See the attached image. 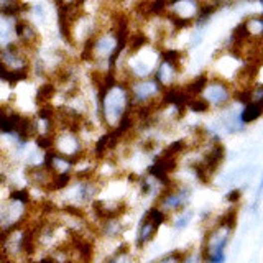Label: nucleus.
<instances>
[{"label": "nucleus", "instance_id": "3", "mask_svg": "<svg viewBox=\"0 0 263 263\" xmlns=\"http://www.w3.org/2000/svg\"><path fill=\"white\" fill-rule=\"evenodd\" d=\"M189 201H191L189 187L184 184L170 182V184L158 194L157 207L170 217L171 214H178L181 211H184Z\"/></svg>", "mask_w": 263, "mask_h": 263}, {"label": "nucleus", "instance_id": "10", "mask_svg": "<svg viewBox=\"0 0 263 263\" xmlns=\"http://www.w3.org/2000/svg\"><path fill=\"white\" fill-rule=\"evenodd\" d=\"M240 196H242V189H237V187H235V189H232L227 194V201L229 202H239Z\"/></svg>", "mask_w": 263, "mask_h": 263}, {"label": "nucleus", "instance_id": "7", "mask_svg": "<svg viewBox=\"0 0 263 263\" xmlns=\"http://www.w3.org/2000/svg\"><path fill=\"white\" fill-rule=\"evenodd\" d=\"M176 219L173 221V227L176 230H181V229H186L187 225H189V222L194 219V212L191 211V209H184V211H181L178 214H175Z\"/></svg>", "mask_w": 263, "mask_h": 263}, {"label": "nucleus", "instance_id": "4", "mask_svg": "<svg viewBox=\"0 0 263 263\" xmlns=\"http://www.w3.org/2000/svg\"><path fill=\"white\" fill-rule=\"evenodd\" d=\"M168 221V216L160 211V209L155 206V207H150L147 212H145V216L142 217L140 225H138V230H137V242L135 247L138 250L145 249L152 240L155 239V235L160 230V227Z\"/></svg>", "mask_w": 263, "mask_h": 263}, {"label": "nucleus", "instance_id": "9", "mask_svg": "<svg viewBox=\"0 0 263 263\" xmlns=\"http://www.w3.org/2000/svg\"><path fill=\"white\" fill-rule=\"evenodd\" d=\"M181 263H202L201 250H184Z\"/></svg>", "mask_w": 263, "mask_h": 263}, {"label": "nucleus", "instance_id": "2", "mask_svg": "<svg viewBox=\"0 0 263 263\" xmlns=\"http://www.w3.org/2000/svg\"><path fill=\"white\" fill-rule=\"evenodd\" d=\"M235 86L230 84L227 79L224 78H209L206 76L202 88L199 90V97L206 102L209 110L217 109L224 110L229 109L234 100Z\"/></svg>", "mask_w": 263, "mask_h": 263}, {"label": "nucleus", "instance_id": "8", "mask_svg": "<svg viewBox=\"0 0 263 263\" xmlns=\"http://www.w3.org/2000/svg\"><path fill=\"white\" fill-rule=\"evenodd\" d=\"M182 255H184V250H175V252H170V254L163 255L162 259H158L153 263H181Z\"/></svg>", "mask_w": 263, "mask_h": 263}, {"label": "nucleus", "instance_id": "1", "mask_svg": "<svg viewBox=\"0 0 263 263\" xmlns=\"http://www.w3.org/2000/svg\"><path fill=\"white\" fill-rule=\"evenodd\" d=\"M235 224L237 209L232 207L207 229L201 247L202 263H225V249L232 240Z\"/></svg>", "mask_w": 263, "mask_h": 263}, {"label": "nucleus", "instance_id": "6", "mask_svg": "<svg viewBox=\"0 0 263 263\" xmlns=\"http://www.w3.org/2000/svg\"><path fill=\"white\" fill-rule=\"evenodd\" d=\"M130 249L127 245H123L120 249H117L112 255L107 257L104 263H130Z\"/></svg>", "mask_w": 263, "mask_h": 263}, {"label": "nucleus", "instance_id": "5", "mask_svg": "<svg viewBox=\"0 0 263 263\" xmlns=\"http://www.w3.org/2000/svg\"><path fill=\"white\" fill-rule=\"evenodd\" d=\"M262 114H263L262 102H247V104H244L242 110L239 112L240 122H242L244 125H250V123H255L262 117Z\"/></svg>", "mask_w": 263, "mask_h": 263}]
</instances>
